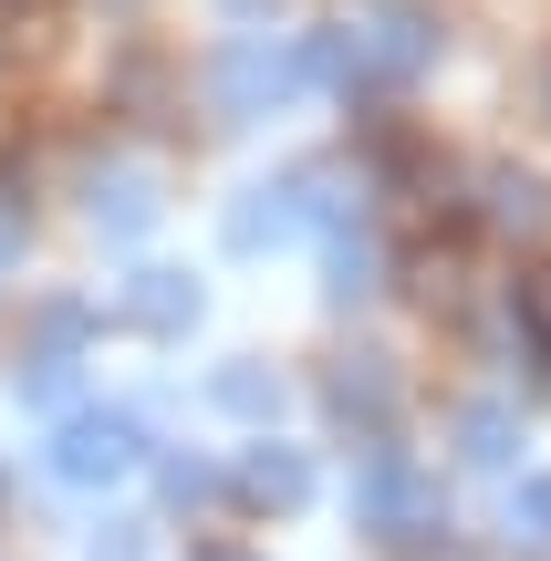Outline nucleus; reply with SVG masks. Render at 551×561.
<instances>
[{
	"mask_svg": "<svg viewBox=\"0 0 551 561\" xmlns=\"http://www.w3.org/2000/svg\"><path fill=\"white\" fill-rule=\"evenodd\" d=\"M136 458V437H125V426H73V437H62V479H115V468Z\"/></svg>",
	"mask_w": 551,
	"mask_h": 561,
	"instance_id": "nucleus-1",
	"label": "nucleus"
},
{
	"mask_svg": "<svg viewBox=\"0 0 551 561\" xmlns=\"http://www.w3.org/2000/svg\"><path fill=\"white\" fill-rule=\"evenodd\" d=\"M21 11H42V0H0V21H21Z\"/></svg>",
	"mask_w": 551,
	"mask_h": 561,
	"instance_id": "nucleus-2",
	"label": "nucleus"
}]
</instances>
